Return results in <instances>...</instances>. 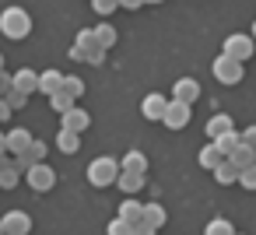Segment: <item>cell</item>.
I'll return each mask as SVG.
<instances>
[{"label": "cell", "mask_w": 256, "mask_h": 235, "mask_svg": "<svg viewBox=\"0 0 256 235\" xmlns=\"http://www.w3.org/2000/svg\"><path fill=\"white\" fill-rule=\"evenodd\" d=\"M120 8H123V4H116V0H95V4H92V11H95V14H102V18H106V14H112V11H120Z\"/></svg>", "instance_id": "obj_28"}, {"label": "cell", "mask_w": 256, "mask_h": 235, "mask_svg": "<svg viewBox=\"0 0 256 235\" xmlns=\"http://www.w3.org/2000/svg\"><path fill=\"white\" fill-rule=\"evenodd\" d=\"M165 218H168V214H165V207H162V204H144V221H148L154 232L165 224Z\"/></svg>", "instance_id": "obj_22"}, {"label": "cell", "mask_w": 256, "mask_h": 235, "mask_svg": "<svg viewBox=\"0 0 256 235\" xmlns=\"http://www.w3.org/2000/svg\"><path fill=\"white\" fill-rule=\"evenodd\" d=\"M221 53H224V56H232L235 64H246V60H252V53H256V39H252V36H246V32H232V36L224 39Z\"/></svg>", "instance_id": "obj_3"}, {"label": "cell", "mask_w": 256, "mask_h": 235, "mask_svg": "<svg viewBox=\"0 0 256 235\" xmlns=\"http://www.w3.org/2000/svg\"><path fill=\"white\" fill-rule=\"evenodd\" d=\"M64 95H70V98L78 102V98L84 95V81H81L78 74H67V81H64Z\"/></svg>", "instance_id": "obj_25"}, {"label": "cell", "mask_w": 256, "mask_h": 235, "mask_svg": "<svg viewBox=\"0 0 256 235\" xmlns=\"http://www.w3.org/2000/svg\"><path fill=\"white\" fill-rule=\"evenodd\" d=\"M25 182H28L36 193H46V190H53V186H56V172H53L50 165H36V168H28V172H25Z\"/></svg>", "instance_id": "obj_6"}, {"label": "cell", "mask_w": 256, "mask_h": 235, "mask_svg": "<svg viewBox=\"0 0 256 235\" xmlns=\"http://www.w3.org/2000/svg\"><path fill=\"white\" fill-rule=\"evenodd\" d=\"M0 70H4V53H0Z\"/></svg>", "instance_id": "obj_41"}, {"label": "cell", "mask_w": 256, "mask_h": 235, "mask_svg": "<svg viewBox=\"0 0 256 235\" xmlns=\"http://www.w3.org/2000/svg\"><path fill=\"white\" fill-rule=\"evenodd\" d=\"M4 102H8V106H11V109L18 112V109H25V102H28V95H22V92H8V98H4Z\"/></svg>", "instance_id": "obj_31"}, {"label": "cell", "mask_w": 256, "mask_h": 235, "mask_svg": "<svg viewBox=\"0 0 256 235\" xmlns=\"http://www.w3.org/2000/svg\"><path fill=\"white\" fill-rule=\"evenodd\" d=\"M116 39H120V36H116V28H112V25H106V22L95 28V42H98V50H112V46H116Z\"/></svg>", "instance_id": "obj_20"}, {"label": "cell", "mask_w": 256, "mask_h": 235, "mask_svg": "<svg viewBox=\"0 0 256 235\" xmlns=\"http://www.w3.org/2000/svg\"><path fill=\"white\" fill-rule=\"evenodd\" d=\"M18 182H22V172H18V165H14V168H8L4 176H0V190H14Z\"/></svg>", "instance_id": "obj_27"}, {"label": "cell", "mask_w": 256, "mask_h": 235, "mask_svg": "<svg viewBox=\"0 0 256 235\" xmlns=\"http://www.w3.org/2000/svg\"><path fill=\"white\" fill-rule=\"evenodd\" d=\"M120 165H123V172H134V176H148V154H144V151H126Z\"/></svg>", "instance_id": "obj_17"}, {"label": "cell", "mask_w": 256, "mask_h": 235, "mask_svg": "<svg viewBox=\"0 0 256 235\" xmlns=\"http://www.w3.org/2000/svg\"><path fill=\"white\" fill-rule=\"evenodd\" d=\"M242 144H246V148H252V151H256V123H252V126H246V130H242Z\"/></svg>", "instance_id": "obj_34"}, {"label": "cell", "mask_w": 256, "mask_h": 235, "mask_svg": "<svg viewBox=\"0 0 256 235\" xmlns=\"http://www.w3.org/2000/svg\"><path fill=\"white\" fill-rule=\"evenodd\" d=\"M249 36H252V39H256V22H252V32H249Z\"/></svg>", "instance_id": "obj_40"}, {"label": "cell", "mask_w": 256, "mask_h": 235, "mask_svg": "<svg viewBox=\"0 0 256 235\" xmlns=\"http://www.w3.org/2000/svg\"><path fill=\"white\" fill-rule=\"evenodd\" d=\"M8 168H14V162H11V158H0V176H4Z\"/></svg>", "instance_id": "obj_39"}, {"label": "cell", "mask_w": 256, "mask_h": 235, "mask_svg": "<svg viewBox=\"0 0 256 235\" xmlns=\"http://www.w3.org/2000/svg\"><path fill=\"white\" fill-rule=\"evenodd\" d=\"M190 116H193V112H190V106L172 102V106H168V112H165V126H168V130H186V126H190Z\"/></svg>", "instance_id": "obj_14"}, {"label": "cell", "mask_w": 256, "mask_h": 235, "mask_svg": "<svg viewBox=\"0 0 256 235\" xmlns=\"http://www.w3.org/2000/svg\"><path fill=\"white\" fill-rule=\"evenodd\" d=\"M106 235H134V228H130L126 221L112 218V221H109V228H106Z\"/></svg>", "instance_id": "obj_30"}, {"label": "cell", "mask_w": 256, "mask_h": 235, "mask_svg": "<svg viewBox=\"0 0 256 235\" xmlns=\"http://www.w3.org/2000/svg\"><path fill=\"white\" fill-rule=\"evenodd\" d=\"M0 32H4L8 39H28V32H32V14L25 11V8H18V4H11V8H4L0 11Z\"/></svg>", "instance_id": "obj_1"}, {"label": "cell", "mask_w": 256, "mask_h": 235, "mask_svg": "<svg viewBox=\"0 0 256 235\" xmlns=\"http://www.w3.org/2000/svg\"><path fill=\"white\" fill-rule=\"evenodd\" d=\"M11 78H14V92H22V95H36L39 92V74L32 67H18Z\"/></svg>", "instance_id": "obj_11"}, {"label": "cell", "mask_w": 256, "mask_h": 235, "mask_svg": "<svg viewBox=\"0 0 256 235\" xmlns=\"http://www.w3.org/2000/svg\"><path fill=\"white\" fill-rule=\"evenodd\" d=\"M64 81H67V78H64L60 70H42V74H39V95H50V98L60 95V92H64Z\"/></svg>", "instance_id": "obj_15"}, {"label": "cell", "mask_w": 256, "mask_h": 235, "mask_svg": "<svg viewBox=\"0 0 256 235\" xmlns=\"http://www.w3.org/2000/svg\"><path fill=\"white\" fill-rule=\"evenodd\" d=\"M200 98V84L193 81V78H179L176 84H172V102H182V106H193Z\"/></svg>", "instance_id": "obj_9"}, {"label": "cell", "mask_w": 256, "mask_h": 235, "mask_svg": "<svg viewBox=\"0 0 256 235\" xmlns=\"http://www.w3.org/2000/svg\"><path fill=\"white\" fill-rule=\"evenodd\" d=\"M214 179H218L221 186H232V182H238V179H242V172H238V168H235L232 162H224V165H221V168L214 172Z\"/></svg>", "instance_id": "obj_24"}, {"label": "cell", "mask_w": 256, "mask_h": 235, "mask_svg": "<svg viewBox=\"0 0 256 235\" xmlns=\"http://www.w3.org/2000/svg\"><path fill=\"white\" fill-rule=\"evenodd\" d=\"M56 148H60L64 154H78V151H81V137L70 134V130H60V134H56Z\"/></svg>", "instance_id": "obj_19"}, {"label": "cell", "mask_w": 256, "mask_h": 235, "mask_svg": "<svg viewBox=\"0 0 256 235\" xmlns=\"http://www.w3.org/2000/svg\"><path fill=\"white\" fill-rule=\"evenodd\" d=\"M144 182H148V176H134V172H123L116 186H120V190H123L126 196H137V193L144 190Z\"/></svg>", "instance_id": "obj_18"}, {"label": "cell", "mask_w": 256, "mask_h": 235, "mask_svg": "<svg viewBox=\"0 0 256 235\" xmlns=\"http://www.w3.org/2000/svg\"><path fill=\"white\" fill-rule=\"evenodd\" d=\"M84 176H88V182H92V186H98V190H106V186H112V182H120V176H123V165H120L116 158H109V154H102V158H92V165L84 168Z\"/></svg>", "instance_id": "obj_2"}, {"label": "cell", "mask_w": 256, "mask_h": 235, "mask_svg": "<svg viewBox=\"0 0 256 235\" xmlns=\"http://www.w3.org/2000/svg\"><path fill=\"white\" fill-rule=\"evenodd\" d=\"M78 46H81V50H95V46H98V42H95V28H81V32H78Z\"/></svg>", "instance_id": "obj_29"}, {"label": "cell", "mask_w": 256, "mask_h": 235, "mask_svg": "<svg viewBox=\"0 0 256 235\" xmlns=\"http://www.w3.org/2000/svg\"><path fill=\"white\" fill-rule=\"evenodd\" d=\"M0 221H4V232H8V235H28V232H32L28 210H8Z\"/></svg>", "instance_id": "obj_8"}, {"label": "cell", "mask_w": 256, "mask_h": 235, "mask_svg": "<svg viewBox=\"0 0 256 235\" xmlns=\"http://www.w3.org/2000/svg\"><path fill=\"white\" fill-rule=\"evenodd\" d=\"M32 144H36V137H32L25 126H14V130H8V154L22 158V154H28V151H32Z\"/></svg>", "instance_id": "obj_7"}, {"label": "cell", "mask_w": 256, "mask_h": 235, "mask_svg": "<svg viewBox=\"0 0 256 235\" xmlns=\"http://www.w3.org/2000/svg\"><path fill=\"white\" fill-rule=\"evenodd\" d=\"M134 235H154V228L144 221V224H137V228H134Z\"/></svg>", "instance_id": "obj_37"}, {"label": "cell", "mask_w": 256, "mask_h": 235, "mask_svg": "<svg viewBox=\"0 0 256 235\" xmlns=\"http://www.w3.org/2000/svg\"><path fill=\"white\" fill-rule=\"evenodd\" d=\"M252 158H256V151H252Z\"/></svg>", "instance_id": "obj_42"}, {"label": "cell", "mask_w": 256, "mask_h": 235, "mask_svg": "<svg viewBox=\"0 0 256 235\" xmlns=\"http://www.w3.org/2000/svg\"><path fill=\"white\" fill-rule=\"evenodd\" d=\"M0 158H8V134H0Z\"/></svg>", "instance_id": "obj_38"}, {"label": "cell", "mask_w": 256, "mask_h": 235, "mask_svg": "<svg viewBox=\"0 0 256 235\" xmlns=\"http://www.w3.org/2000/svg\"><path fill=\"white\" fill-rule=\"evenodd\" d=\"M210 70H214V78H218L221 84H238V81H242V74H246V70H242V64H235V60H232V56H224V53L210 64Z\"/></svg>", "instance_id": "obj_5"}, {"label": "cell", "mask_w": 256, "mask_h": 235, "mask_svg": "<svg viewBox=\"0 0 256 235\" xmlns=\"http://www.w3.org/2000/svg\"><path fill=\"white\" fill-rule=\"evenodd\" d=\"M228 162H232V165H235L238 172H249V168L256 165V158H252V148H246V144H242V148H238V151H235V154H232Z\"/></svg>", "instance_id": "obj_21"}, {"label": "cell", "mask_w": 256, "mask_h": 235, "mask_svg": "<svg viewBox=\"0 0 256 235\" xmlns=\"http://www.w3.org/2000/svg\"><path fill=\"white\" fill-rule=\"evenodd\" d=\"M238 186H242V190H256V165H252L249 172H242V179H238Z\"/></svg>", "instance_id": "obj_33"}, {"label": "cell", "mask_w": 256, "mask_h": 235, "mask_svg": "<svg viewBox=\"0 0 256 235\" xmlns=\"http://www.w3.org/2000/svg\"><path fill=\"white\" fill-rule=\"evenodd\" d=\"M11 112H14V109H11L8 102H0V123H11Z\"/></svg>", "instance_id": "obj_36"}, {"label": "cell", "mask_w": 256, "mask_h": 235, "mask_svg": "<svg viewBox=\"0 0 256 235\" xmlns=\"http://www.w3.org/2000/svg\"><path fill=\"white\" fill-rule=\"evenodd\" d=\"M120 221H126L130 228H137V224H144V204L137 200V196H126L123 204H120V214H116Z\"/></svg>", "instance_id": "obj_10"}, {"label": "cell", "mask_w": 256, "mask_h": 235, "mask_svg": "<svg viewBox=\"0 0 256 235\" xmlns=\"http://www.w3.org/2000/svg\"><path fill=\"white\" fill-rule=\"evenodd\" d=\"M67 56H70V60H78V64H88V50H81L78 42L70 46V53H67Z\"/></svg>", "instance_id": "obj_35"}, {"label": "cell", "mask_w": 256, "mask_h": 235, "mask_svg": "<svg viewBox=\"0 0 256 235\" xmlns=\"http://www.w3.org/2000/svg\"><path fill=\"white\" fill-rule=\"evenodd\" d=\"M50 106H53V109H56L60 116H67L70 109H78V102H74L70 95H64V92H60V95H53V98H50Z\"/></svg>", "instance_id": "obj_26"}, {"label": "cell", "mask_w": 256, "mask_h": 235, "mask_svg": "<svg viewBox=\"0 0 256 235\" xmlns=\"http://www.w3.org/2000/svg\"><path fill=\"white\" fill-rule=\"evenodd\" d=\"M168 106H172V98H168V95L151 92V95H144V102H140V116H144L148 123H165Z\"/></svg>", "instance_id": "obj_4"}, {"label": "cell", "mask_w": 256, "mask_h": 235, "mask_svg": "<svg viewBox=\"0 0 256 235\" xmlns=\"http://www.w3.org/2000/svg\"><path fill=\"white\" fill-rule=\"evenodd\" d=\"M102 64H106V50H98V46L88 50V67H102Z\"/></svg>", "instance_id": "obj_32"}, {"label": "cell", "mask_w": 256, "mask_h": 235, "mask_svg": "<svg viewBox=\"0 0 256 235\" xmlns=\"http://www.w3.org/2000/svg\"><path fill=\"white\" fill-rule=\"evenodd\" d=\"M204 235H238V232L232 228V221H228V218H210V221H207V228H204Z\"/></svg>", "instance_id": "obj_23"}, {"label": "cell", "mask_w": 256, "mask_h": 235, "mask_svg": "<svg viewBox=\"0 0 256 235\" xmlns=\"http://www.w3.org/2000/svg\"><path fill=\"white\" fill-rule=\"evenodd\" d=\"M228 134H235V123H232V116H224V112H214V116L207 120V137H210V144H214V140H221V137H228Z\"/></svg>", "instance_id": "obj_13"}, {"label": "cell", "mask_w": 256, "mask_h": 235, "mask_svg": "<svg viewBox=\"0 0 256 235\" xmlns=\"http://www.w3.org/2000/svg\"><path fill=\"white\" fill-rule=\"evenodd\" d=\"M196 162H200V168H207V172H218V168H221L228 158L218 151V144H204V148H200V154H196Z\"/></svg>", "instance_id": "obj_16"}, {"label": "cell", "mask_w": 256, "mask_h": 235, "mask_svg": "<svg viewBox=\"0 0 256 235\" xmlns=\"http://www.w3.org/2000/svg\"><path fill=\"white\" fill-rule=\"evenodd\" d=\"M88 126H92V116H88L84 109H70L67 116H60V130H70V134H78V137H81Z\"/></svg>", "instance_id": "obj_12"}]
</instances>
